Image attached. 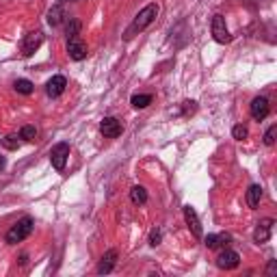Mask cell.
<instances>
[{
  "instance_id": "1",
  "label": "cell",
  "mask_w": 277,
  "mask_h": 277,
  "mask_svg": "<svg viewBox=\"0 0 277 277\" xmlns=\"http://www.w3.org/2000/svg\"><path fill=\"white\" fill-rule=\"evenodd\" d=\"M156 16H158V5H156V3H150L148 7H143V9H141V11H138L136 16H134L132 24L128 26V31H126V39H132L134 35L143 33V31L148 29L150 24H154Z\"/></svg>"
},
{
  "instance_id": "2",
  "label": "cell",
  "mask_w": 277,
  "mask_h": 277,
  "mask_svg": "<svg viewBox=\"0 0 277 277\" xmlns=\"http://www.w3.org/2000/svg\"><path fill=\"white\" fill-rule=\"evenodd\" d=\"M33 227H35V221L31 217H24V219H20L16 225L11 227L9 232H7V245H18V242H22L24 238H29L31 236V232H33Z\"/></svg>"
},
{
  "instance_id": "3",
  "label": "cell",
  "mask_w": 277,
  "mask_h": 277,
  "mask_svg": "<svg viewBox=\"0 0 277 277\" xmlns=\"http://www.w3.org/2000/svg\"><path fill=\"white\" fill-rule=\"evenodd\" d=\"M212 37L217 44H230L232 41V35L230 31H227V26H225V18L221 16V13H217V16L212 18Z\"/></svg>"
},
{
  "instance_id": "4",
  "label": "cell",
  "mask_w": 277,
  "mask_h": 277,
  "mask_svg": "<svg viewBox=\"0 0 277 277\" xmlns=\"http://www.w3.org/2000/svg\"><path fill=\"white\" fill-rule=\"evenodd\" d=\"M67 158H69V145L67 143H57L50 150V163H52V167L57 169V171H63L65 169Z\"/></svg>"
},
{
  "instance_id": "5",
  "label": "cell",
  "mask_w": 277,
  "mask_h": 277,
  "mask_svg": "<svg viewBox=\"0 0 277 277\" xmlns=\"http://www.w3.org/2000/svg\"><path fill=\"white\" fill-rule=\"evenodd\" d=\"M182 212H184V221H186V225H189L191 234L195 238H202L204 236V230H202V223H199V217H197L195 208H193V206H184Z\"/></svg>"
},
{
  "instance_id": "6",
  "label": "cell",
  "mask_w": 277,
  "mask_h": 277,
  "mask_svg": "<svg viewBox=\"0 0 277 277\" xmlns=\"http://www.w3.org/2000/svg\"><path fill=\"white\" fill-rule=\"evenodd\" d=\"M100 132L106 138H117L123 132V126H121L119 119H115V117H104L100 121Z\"/></svg>"
},
{
  "instance_id": "7",
  "label": "cell",
  "mask_w": 277,
  "mask_h": 277,
  "mask_svg": "<svg viewBox=\"0 0 277 277\" xmlns=\"http://www.w3.org/2000/svg\"><path fill=\"white\" fill-rule=\"evenodd\" d=\"M67 54H69V59H74V61L87 59V44L80 39V35L67 39Z\"/></svg>"
},
{
  "instance_id": "8",
  "label": "cell",
  "mask_w": 277,
  "mask_h": 277,
  "mask_svg": "<svg viewBox=\"0 0 277 277\" xmlns=\"http://www.w3.org/2000/svg\"><path fill=\"white\" fill-rule=\"evenodd\" d=\"M41 44H44V33H41V31L29 33L24 37V41H22V54H24V57H31V54L37 50Z\"/></svg>"
},
{
  "instance_id": "9",
  "label": "cell",
  "mask_w": 277,
  "mask_h": 277,
  "mask_svg": "<svg viewBox=\"0 0 277 277\" xmlns=\"http://www.w3.org/2000/svg\"><path fill=\"white\" fill-rule=\"evenodd\" d=\"M238 264H240V255L236 251H232V249L221 251V255L217 258V266L223 268V271H232V268H236Z\"/></svg>"
},
{
  "instance_id": "10",
  "label": "cell",
  "mask_w": 277,
  "mask_h": 277,
  "mask_svg": "<svg viewBox=\"0 0 277 277\" xmlns=\"http://www.w3.org/2000/svg\"><path fill=\"white\" fill-rule=\"evenodd\" d=\"M249 110H251V117H253L255 121H262L268 115V110H271V104H268L266 98L258 95V98L251 100V106H249Z\"/></svg>"
},
{
  "instance_id": "11",
  "label": "cell",
  "mask_w": 277,
  "mask_h": 277,
  "mask_svg": "<svg viewBox=\"0 0 277 277\" xmlns=\"http://www.w3.org/2000/svg\"><path fill=\"white\" fill-rule=\"evenodd\" d=\"M273 219H262L258 225H255L253 230V240L258 242V245H262V242H266L268 238H271V232H273Z\"/></svg>"
},
{
  "instance_id": "12",
  "label": "cell",
  "mask_w": 277,
  "mask_h": 277,
  "mask_svg": "<svg viewBox=\"0 0 277 277\" xmlns=\"http://www.w3.org/2000/svg\"><path fill=\"white\" fill-rule=\"evenodd\" d=\"M65 87H67L65 76H52L46 85V93L50 95V98H59V95L65 91Z\"/></svg>"
},
{
  "instance_id": "13",
  "label": "cell",
  "mask_w": 277,
  "mask_h": 277,
  "mask_svg": "<svg viewBox=\"0 0 277 277\" xmlns=\"http://www.w3.org/2000/svg\"><path fill=\"white\" fill-rule=\"evenodd\" d=\"M115 264H117V249H108V251L102 255V260H100V264H98V273L100 275H106V273L113 271Z\"/></svg>"
},
{
  "instance_id": "14",
  "label": "cell",
  "mask_w": 277,
  "mask_h": 277,
  "mask_svg": "<svg viewBox=\"0 0 277 277\" xmlns=\"http://www.w3.org/2000/svg\"><path fill=\"white\" fill-rule=\"evenodd\" d=\"M230 240H232L230 234H208L204 245L208 249H219V247H227V245H230Z\"/></svg>"
},
{
  "instance_id": "15",
  "label": "cell",
  "mask_w": 277,
  "mask_h": 277,
  "mask_svg": "<svg viewBox=\"0 0 277 277\" xmlns=\"http://www.w3.org/2000/svg\"><path fill=\"white\" fill-rule=\"evenodd\" d=\"M260 199H262V186L260 184H251L247 191V204L249 208H258L260 206Z\"/></svg>"
},
{
  "instance_id": "16",
  "label": "cell",
  "mask_w": 277,
  "mask_h": 277,
  "mask_svg": "<svg viewBox=\"0 0 277 277\" xmlns=\"http://www.w3.org/2000/svg\"><path fill=\"white\" fill-rule=\"evenodd\" d=\"M63 20H65V13H63V9H61V5H54L52 9L48 11V24L50 26L63 24Z\"/></svg>"
},
{
  "instance_id": "17",
  "label": "cell",
  "mask_w": 277,
  "mask_h": 277,
  "mask_svg": "<svg viewBox=\"0 0 277 277\" xmlns=\"http://www.w3.org/2000/svg\"><path fill=\"white\" fill-rule=\"evenodd\" d=\"M130 199H132V204L143 206L145 202H148V191H145V186H132V191H130Z\"/></svg>"
},
{
  "instance_id": "18",
  "label": "cell",
  "mask_w": 277,
  "mask_h": 277,
  "mask_svg": "<svg viewBox=\"0 0 277 277\" xmlns=\"http://www.w3.org/2000/svg\"><path fill=\"white\" fill-rule=\"evenodd\" d=\"M130 104H132L134 108H148L150 104H152V95H148V93H136V95H132Z\"/></svg>"
},
{
  "instance_id": "19",
  "label": "cell",
  "mask_w": 277,
  "mask_h": 277,
  "mask_svg": "<svg viewBox=\"0 0 277 277\" xmlns=\"http://www.w3.org/2000/svg\"><path fill=\"white\" fill-rule=\"evenodd\" d=\"M16 91L18 93H22V95H31L33 93V82L31 80H26V78H20V80H16Z\"/></svg>"
},
{
  "instance_id": "20",
  "label": "cell",
  "mask_w": 277,
  "mask_h": 277,
  "mask_svg": "<svg viewBox=\"0 0 277 277\" xmlns=\"http://www.w3.org/2000/svg\"><path fill=\"white\" fill-rule=\"evenodd\" d=\"M35 136H37V130H35V126H24L22 130H20V138H24V141H35Z\"/></svg>"
},
{
  "instance_id": "21",
  "label": "cell",
  "mask_w": 277,
  "mask_h": 277,
  "mask_svg": "<svg viewBox=\"0 0 277 277\" xmlns=\"http://www.w3.org/2000/svg\"><path fill=\"white\" fill-rule=\"evenodd\" d=\"M232 134H234V138H236V141H245V138L249 136V130H247V126H242V123H238V126H234Z\"/></svg>"
},
{
  "instance_id": "22",
  "label": "cell",
  "mask_w": 277,
  "mask_h": 277,
  "mask_svg": "<svg viewBox=\"0 0 277 277\" xmlns=\"http://www.w3.org/2000/svg\"><path fill=\"white\" fill-rule=\"evenodd\" d=\"M78 33H80V22H78V20H69V24H67V39L78 37Z\"/></svg>"
},
{
  "instance_id": "23",
  "label": "cell",
  "mask_w": 277,
  "mask_h": 277,
  "mask_svg": "<svg viewBox=\"0 0 277 277\" xmlns=\"http://www.w3.org/2000/svg\"><path fill=\"white\" fill-rule=\"evenodd\" d=\"M3 145H5L7 150H18V148H20V141H18L16 134H7V136L3 138Z\"/></svg>"
},
{
  "instance_id": "24",
  "label": "cell",
  "mask_w": 277,
  "mask_h": 277,
  "mask_svg": "<svg viewBox=\"0 0 277 277\" xmlns=\"http://www.w3.org/2000/svg\"><path fill=\"white\" fill-rule=\"evenodd\" d=\"M275 134H277V123H273V126L264 132V145H268V148H271V145L275 143Z\"/></svg>"
},
{
  "instance_id": "25",
  "label": "cell",
  "mask_w": 277,
  "mask_h": 277,
  "mask_svg": "<svg viewBox=\"0 0 277 277\" xmlns=\"http://www.w3.org/2000/svg\"><path fill=\"white\" fill-rule=\"evenodd\" d=\"M161 240H163L161 230H152V234H150V245L152 247H158V245H161Z\"/></svg>"
},
{
  "instance_id": "26",
  "label": "cell",
  "mask_w": 277,
  "mask_h": 277,
  "mask_svg": "<svg viewBox=\"0 0 277 277\" xmlns=\"http://www.w3.org/2000/svg\"><path fill=\"white\" fill-rule=\"evenodd\" d=\"M184 104V115H193V113H195V110H197V104L195 102H189V100H186V102H182Z\"/></svg>"
},
{
  "instance_id": "27",
  "label": "cell",
  "mask_w": 277,
  "mask_h": 277,
  "mask_svg": "<svg viewBox=\"0 0 277 277\" xmlns=\"http://www.w3.org/2000/svg\"><path fill=\"white\" fill-rule=\"evenodd\" d=\"M275 271H277V260H271L266 266V275H275Z\"/></svg>"
},
{
  "instance_id": "28",
  "label": "cell",
  "mask_w": 277,
  "mask_h": 277,
  "mask_svg": "<svg viewBox=\"0 0 277 277\" xmlns=\"http://www.w3.org/2000/svg\"><path fill=\"white\" fill-rule=\"evenodd\" d=\"M5 165H7V161H5V156H0V171L5 169Z\"/></svg>"
},
{
  "instance_id": "29",
  "label": "cell",
  "mask_w": 277,
  "mask_h": 277,
  "mask_svg": "<svg viewBox=\"0 0 277 277\" xmlns=\"http://www.w3.org/2000/svg\"><path fill=\"white\" fill-rule=\"evenodd\" d=\"M61 3H67V0H61Z\"/></svg>"
}]
</instances>
